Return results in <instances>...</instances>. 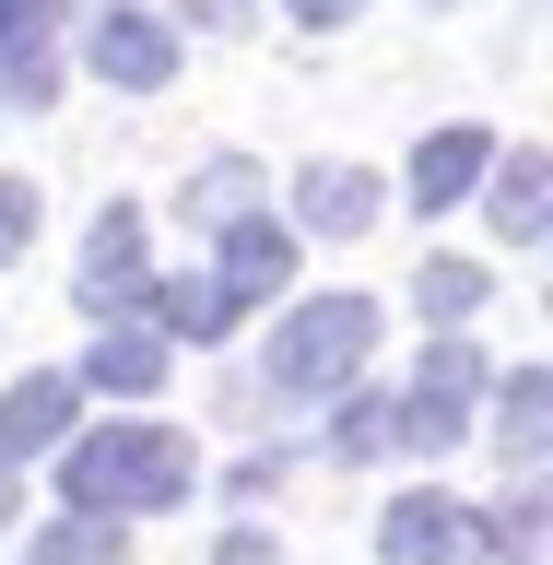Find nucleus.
Segmentation results:
<instances>
[{
  "instance_id": "22",
  "label": "nucleus",
  "mask_w": 553,
  "mask_h": 565,
  "mask_svg": "<svg viewBox=\"0 0 553 565\" xmlns=\"http://www.w3.org/2000/svg\"><path fill=\"white\" fill-rule=\"evenodd\" d=\"M212 565H283V554L259 542V530H224V554H212Z\"/></svg>"
},
{
  "instance_id": "12",
  "label": "nucleus",
  "mask_w": 553,
  "mask_h": 565,
  "mask_svg": "<svg viewBox=\"0 0 553 565\" xmlns=\"http://www.w3.org/2000/svg\"><path fill=\"white\" fill-rule=\"evenodd\" d=\"M71 413H83V388H71V377H24L12 401H0V471H12V459H35V448H60Z\"/></svg>"
},
{
  "instance_id": "1",
  "label": "nucleus",
  "mask_w": 553,
  "mask_h": 565,
  "mask_svg": "<svg viewBox=\"0 0 553 565\" xmlns=\"http://www.w3.org/2000/svg\"><path fill=\"white\" fill-rule=\"evenodd\" d=\"M189 483H201V459H189V436H177V424H95V436L60 459L71 519H130V507H177Z\"/></svg>"
},
{
  "instance_id": "11",
  "label": "nucleus",
  "mask_w": 553,
  "mask_h": 565,
  "mask_svg": "<svg viewBox=\"0 0 553 565\" xmlns=\"http://www.w3.org/2000/svg\"><path fill=\"white\" fill-rule=\"evenodd\" d=\"M295 224H307V236H365V224H377V177L365 166H307L295 177Z\"/></svg>"
},
{
  "instance_id": "5",
  "label": "nucleus",
  "mask_w": 553,
  "mask_h": 565,
  "mask_svg": "<svg viewBox=\"0 0 553 565\" xmlns=\"http://www.w3.org/2000/svg\"><path fill=\"white\" fill-rule=\"evenodd\" d=\"M83 60H95L118 95H153V83H177V24H153L141 0H106L95 24H83Z\"/></svg>"
},
{
  "instance_id": "16",
  "label": "nucleus",
  "mask_w": 553,
  "mask_h": 565,
  "mask_svg": "<svg viewBox=\"0 0 553 565\" xmlns=\"http://www.w3.org/2000/svg\"><path fill=\"white\" fill-rule=\"evenodd\" d=\"M542 448H553V377H507V459L542 471Z\"/></svg>"
},
{
  "instance_id": "8",
  "label": "nucleus",
  "mask_w": 553,
  "mask_h": 565,
  "mask_svg": "<svg viewBox=\"0 0 553 565\" xmlns=\"http://www.w3.org/2000/svg\"><path fill=\"white\" fill-rule=\"evenodd\" d=\"M224 295H236V307H259V295H283V282H295V224H272V212H236V224H224Z\"/></svg>"
},
{
  "instance_id": "18",
  "label": "nucleus",
  "mask_w": 553,
  "mask_h": 565,
  "mask_svg": "<svg viewBox=\"0 0 553 565\" xmlns=\"http://www.w3.org/2000/svg\"><path fill=\"white\" fill-rule=\"evenodd\" d=\"M35 565H130V542H118V519H60L35 530Z\"/></svg>"
},
{
  "instance_id": "4",
  "label": "nucleus",
  "mask_w": 553,
  "mask_h": 565,
  "mask_svg": "<svg viewBox=\"0 0 553 565\" xmlns=\"http://www.w3.org/2000/svg\"><path fill=\"white\" fill-rule=\"evenodd\" d=\"M483 519L459 507V494H401L377 519V565H483Z\"/></svg>"
},
{
  "instance_id": "9",
  "label": "nucleus",
  "mask_w": 553,
  "mask_h": 565,
  "mask_svg": "<svg viewBox=\"0 0 553 565\" xmlns=\"http://www.w3.org/2000/svg\"><path fill=\"white\" fill-rule=\"evenodd\" d=\"M483 166H494V141L471 130V118H459V130H424L413 189H401V201H413V212H448V201H471V189H483Z\"/></svg>"
},
{
  "instance_id": "14",
  "label": "nucleus",
  "mask_w": 553,
  "mask_h": 565,
  "mask_svg": "<svg viewBox=\"0 0 553 565\" xmlns=\"http://www.w3.org/2000/svg\"><path fill=\"white\" fill-rule=\"evenodd\" d=\"M71 388H106V401H141V388H166V342L153 330H106L95 353H83V377Z\"/></svg>"
},
{
  "instance_id": "15",
  "label": "nucleus",
  "mask_w": 553,
  "mask_h": 565,
  "mask_svg": "<svg viewBox=\"0 0 553 565\" xmlns=\"http://www.w3.org/2000/svg\"><path fill=\"white\" fill-rule=\"evenodd\" d=\"M177 212H201V224H236V212H259V166H247V153H212V166L177 189Z\"/></svg>"
},
{
  "instance_id": "6",
  "label": "nucleus",
  "mask_w": 553,
  "mask_h": 565,
  "mask_svg": "<svg viewBox=\"0 0 553 565\" xmlns=\"http://www.w3.org/2000/svg\"><path fill=\"white\" fill-rule=\"evenodd\" d=\"M83 318H130L153 282H141V201H106L95 212V236H83Z\"/></svg>"
},
{
  "instance_id": "2",
  "label": "nucleus",
  "mask_w": 553,
  "mask_h": 565,
  "mask_svg": "<svg viewBox=\"0 0 553 565\" xmlns=\"http://www.w3.org/2000/svg\"><path fill=\"white\" fill-rule=\"evenodd\" d=\"M365 353H377V307L365 295H307V307L272 330V401H330V388L365 377Z\"/></svg>"
},
{
  "instance_id": "7",
  "label": "nucleus",
  "mask_w": 553,
  "mask_h": 565,
  "mask_svg": "<svg viewBox=\"0 0 553 565\" xmlns=\"http://www.w3.org/2000/svg\"><path fill=\"white\" fill-rule=\"evenodd\" d=\"M60 83V0H0V95L47 106Z\"/></svg>"
},
{
  "instance_id": "21",
  "label": "nucleus",
  "mask_w": 553,
  "mask_h": 565,
  "mask_svg": "<svg viewBox=\"0 0 553 565\" xmlns=\"http://www.w3.org/2000/svg\"><path fill=\"white\" fill-rule=\"evenodd\" d=\"M283 12H295V24H318V35H330V24H353L365 0H283Z\"/></svg>"
},
{
  "instance_id": "17",
  "label": "nucleus",
  "mask_w": 553,
  "mask_h": 565,
  "mask_svg": "<svg viewBox=\"0 0 553 565\" xmlns=\"http://www.w3.org/2000/svg\"><path fill=\"white\" fill-rule=\"evenodd\" d=\"M413 295H424V318H436V330H459V318L483 307L494 282H483V271H471V259H424V271H413Z\"/></svg>"
},
{
  "instance_id": "20",
  "label": "nucleus",
  "mask_w": 553,
  "mask_h": 565,
  "mask_svg": "<svg viewBox=\"0 0 553 565\" xmlns=\"http://www.w3.org/2000/svg\"><path fill=\"white\" fill-rule=\"evenodd\" d=\"M24 236H35V189H0V259H12Z\"/></svg>"
},
{
  "instance_id": "23",
  "label": "nucleus",
  "mask_w": 553,
  "mask_h": 565,
  "mask_svg": "<svg viewBox=\"0 0 553 565\" xmlns=\"http://www.w3.org/2000/svg\"><path fill=\"white\" fill-rule=\"evenodd\" d=\"M189 24H212V35H236V24H247V0H189Z\"/></svg>"
},
{
  "instance_id": "3",
  "label": "nucleus",
  "mask_w": 553,
  "mask_h": 565,
  "mask_svg": "<svg viewBox=\"0 0 553 565\" xmlns=\"http://www.w3.org/2000/svg\"><path fill=\"white\" fill-rule=\"evenodd\" d=\"M483 377H494V365H483V353H471V342H459V330H448V342L424 353L413 401L389 413V436H401V448H413V459H448L459 436H471V401H483Z\"/></svg>"
},
{
  "instance_id": "24",
  "label": "nucleus",
  "mask_w": 553,
  "mask_h": 565,
  "mask_svg": "<svg viewBox=\"0 0 553 565\" xmlns=\"http://www.w3.org/2000/svg\"><path fill=\"white\" fill-rule=\"evenodd\" d=\"M0 519H12V471H0Z\"/></svg>"
},
{
  "instance_id": "13",
  "label": "nucleus",
  "mask_w": 553,
  "mask_h": 565,
  "mask_svg": "<svg viewBox=\"0 0 553 565\" xmlns=\"http://www.w3.org/2000/svg\"><path fill=\"white\" fill-rule=\"evenodd\" d=\"M141 307H153V342H224V330H236V295H224L212 271H189V282H153Z\"/></svg>"
},
{
  "instance_id": "10",
  "label": "nucleus",
  "mask_w": 553,
  "mask_h": 565,
  "mask_svg": "<svg viewBox=\"0 0 553 565\" xmlns=\"http://www.w3.org/2000/svg\"><path fill=\"white\" fill-rule=\"evenodd\" d=\"M483 212H494V236H542L553 224V153H494L483 166Z\"/></svg>"
},
{
  "instance_id": "19",
  "label": "nucleus",
  "mask_w": 553,
  "mask_h": 565,
  "mask_svg": "<svg viewBox=\"0 0 553 565\" xmlns=\"http://www.w3.org/2000/svg\"><path fill=\"white\" fill-rule=\"evenodd\" d=\"M330 448H342V459H377L389 448V401H342V413H330Z\"/></svg>"
}]
</instances>
